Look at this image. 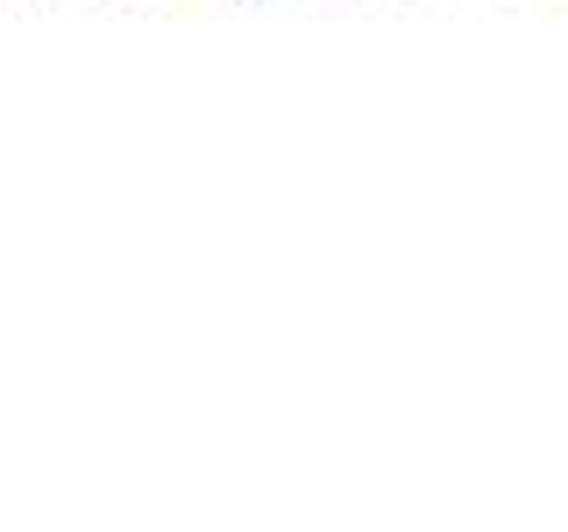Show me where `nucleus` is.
I'll return each mask as SVG.
<instances>
[]
</instances>
